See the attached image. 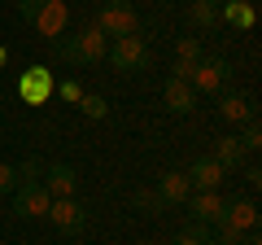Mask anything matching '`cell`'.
Segmentation results:
<instances>
[{
    "label": "cell",
    "mask_w": 262,
    "mask_h": 245,
    "mask_svg": "<svg viewBox=\"0 0 262 245\" xmlns=\"http://www.w3.org/2000/svg\"><path fill=\"white\" fill-rule=\"evenodd\" d=\"M39 5H44V0H18V18H22V22H35Z\"/></svg>",
    "instance_id": "484cf974"
},
{
    "label": "cell",
    "mask_w": 262,
    "mask_h": 245,
    "mask_svg": "<svg viewBox=\"0 0 262 245\" xmlns=\"http://www.w3.org/2000/svg\"><path fill=\"white\" fill-rule=\"evenodd\" d=\"M53 70L48 66H31L27 75H22V84H18V92L27 96V105H44L48 96H53Z\"/></svg>",
    "instance_id": "4fadbf2b"
},
{
    "label": "cell",
    "mask_w": 262,
    "mask_h": 245,
    "mask_svg": "<svg viewBox=\"0 0 262 245\" xmlns=\"http://www.w3.org/2000/svg\"><path fill=\"white\" fill-rule=\"evenodd\" d=\"M79 110H83L88 118H105V114H110V105H105V96H96V92H83V96H79Z\"/></svg>",
    "instance_id": "7402d4cb"
},
{
    "label": "cell",
    "mask_w": 262,
    "mask_h": 245,
    "mask_svg": "<svg viewBox=\"0 0 262 245\" xmlns=\"http://www.w3.org/2000/svg\"><path fill=\"white\" fill-rule=\"evenodd\" d=\"M175 62H184V66H196V62H201V39L184 35V39L175 44Z\"/></svg>",
    "instance_id": "44dd1931"
},
{
    "label": "cell",
    "mask_w": 262,
    "mask_h": 245,
    "mask_svg": "<svg viewBox=\"0 0 262 245\" xmlns=\"http://www.w3.org/2000/svg\"><path fill=\"white\" fill-rule=\"evenodd\" d=\"M196 101H201V96L192 92V84H184V79H166V88H162V105H166L170 114H192Z\"/></svg>",
    "instance_id": "9a60e30c"
},
{
    "label": "cell",
    "mask_w": 262,
    "mask_h": 245,
    "mask_svg": "<svg viewBox=\"0 0 262 245\" xmlns=\"http://www.w3.org/2000/svg\"><path fill=\"white\" fill-rule=\"evenodd\" d=\"M232 75L236 70H232L227 57H201L192 66V79H188V84H192L196 96H219L223 88H232Z\"/></svg>",
    "instance_id": "3957f363"
},
{
    "label": "cell",
    "mask_w": 262,
    "mask_h": 245,
    "mask_svg": "<svg viewBox=\"0 0 262 245\" xmlns=\"http://www.w3.org/2000/svg\"><path fill=\"white\" fill-rule=\"evenodd\" d=\"M44 193L48 197H75V189H79V171L70 167V162H53V167H44Z\"/></svg>",
    "instance_id": "7c38bea8"
},
{
    "label": "cell",
    "mask_w": 262,
    "mask_h": 245,
    "mask_svg": "<svg viewBox=\"0 0 262 245\" xmlns=\"http://www.w3.org/2000/svg\"><path fill=\"white\" fill-rule=\"evenodd\" d=\"M31 27H35L48 44H57V39L66 35V27H70V9H66V0H44Z\"/></svg>",
    "instance_id": "ba28073f"
},
{
    "label": "cell",
    "mask_w": 262,
    "mask_h": 245,
    "mask_svg": "<svg viewBox=\"0 0 262 245\" xmlns=\"http://www.w3.org/2000/svg\"><path fill=\"white\" fill-rule=\"evenodd\" d=\"M44 219H53L57 232L75 236V232H83L88 210H83V201H79V197H53V206H48V215H44Z\"/></svg>",
    "instance_id": "52a82bcc"
},
{
    "label": "cell",
    "mask_w": 262,
    "mask_h": 245,
    "mask_svg": "<svg viewBox=\"0 0 262 245\" xmlns=\"http://www.w3.org/2000/svg\"><path fill=\"white\" fill-rule=\"evenodd\" d=\"M0 145H5V136H0Z\"/></svg>",
    "instance_id": "f546056e"
},
{
    "label": "cell",
    "mask_w": 262,
    "mask_h": 245,
    "mask_svg": "<svg viewBox=\"0 0 262 245\" xmlns=\"http://www.w3.org/2000/svg\"><path fill=\"white\" fill-rule=\"evenodd\" d=\"M131 210H140V215H162L166 206H162V197L153 189H136L131 193Z\"/></svg>",
    "instance_id": "ac0fdd59"
},
{
    "label": "cell",
    "mask_w": 262,
    "mask_h": 245,
    "mask_svg": "<svg viewBox=\"0 0 262 245\" xmlns=\"http://www.w3.org/2000/svg\"><path fill=\"white\" fill-rule=\"evenodd\" d=\"M214 228H219V245H236L245 232L258 228V201L253 197H227Z\"/></svg>",
    "instance_id": "7a4b0ae2"
},
{
    "label": "cell",
    "mask_w": 262,
    "mask_h": 245,
    "mask_svg": "<svg viewBox=\"0 0 262 245\" xmlns=\"http://www.w3.org/2000/svg\"><path fill=\"white\" fill-rule=\"evenodd\" d=\"M236 140L245 145V153H258V149H262V127H258V118H253V122H245V132L236 136Z\"/></svg>",
    "instance_id": "603a6c76"
},
{
    "label": "cell",
    "mask_w": 262,
    "mask_h": 245,
    "mask_svg": "<svg viewBox=\"0 0 262 245\" xmlns=\"http://www.w3.org/2000/svg\"><path fill=\"white\" fill-rule=\"evenodd\" d=\"M245 179H249V184H262V167L258 162H245Z\"/></svg>",
    "instance_id": "4316f807"
},
{
    "label": "cell",
    "mask_w": 262,
    "mask_h": 245,
    "mask_svg": "<svg viewBox=\"0 0 262 245\" xmlns=\"http://www.w3.org/2000/svg\"><path fill=\"white\" fill-rule=\"evenodd\" d=\"M53 197L44 193L39 179H18V189H13V215L18 219H44Z\"/></svg>",
    "instance_id": "8992f818"
},
{
    "label": "cell",
    "mask_w": 262,
    "mask_h": 245,
    "mask_svg": "<svg viewBox=\"0 0 262 245\" xmlns=\"http://www.w3.org/2000/svg\"><path fill=\"white\" fill-rule=\"evenodd\" d=\"M92 27L101 31L105 39H122V35H136L140 18H136V9H131V0H105Z\"/></svg>",
    "instance_id": "5b68a950"
},
{
    "label": "cell",
    "mask_w": 262,
    "mask_h": 245,
    "mask_svg": "<svg viewBox=\"0 0 262 245\" xmlns=\"http://www.w3.org/2000/svg\"><path fill=\"white\" fill-rule=\"evenodd\" d=\"M170 245H214V241H210V228L188 223L184 232H175V241H170Z\"/></svg>",
    "instance_id": "ffe728a7"
},
{
    "label": "cell",
    "mask_w": 262,
    "mask_h": 245,
    "mask_svg": "<svg viewBox=\"0 0 262 245\" xmlns=\"http://www.w3.org/2000/svg\"><path fill=\"white\" fill-rule=\"evenodd\" d=\"M184 175H188V184H192V193H206V189H219V184H223L227 171L219 167L210 153H201V158H192V162L184 167Z\"/></svg>",
    "instance_id": "30bf717a"
},
{
    "label": "cell",
    "mask_w": 262,
    "mask_h": 245,
    "mask_svg": "<svg viewBox=\"0 0 262 245\" xmlns=\"http://www.w3.org/2000/svg\"><path fill=\"white\" fill-rule=\"evenodd\" d=\"M105 62H110L114 70H122V75H140V70H149V44H144V35L110 39V53H105Z\"/></svg>",
    "instance_id": "277c9868"
},
{
    "label": "cell",
    "mask_w": 262,
    "mask_h": 245,
    "mask_svg": "<svg viewBox=\"0 0 262 245\" xmlns=\"http://www.w3.org/2000/svg\"><path fill=\"white\" fill-rule=\"evenodd\" d=\"M210 158H214L219 167H223L227 175H232L236 167H245V162H249V153H245V145L236 140V136H223V140L214 145V153H210Z\"/></svg>",
    "instance_id": "2e32d148"
},
{
    "label": "cell",
    "mask_w": 262,
    "mask_h": 245,
    "mask_svg": "<svg viewBox=\"0 0 262 245\" xmlns=\"http://www.w3.org/2000/svg\"><path fill=\"white\" fill-rule=\"evenodd\" d=\"M188 18H192L196 27H219V9L206 5V0H192V5H188Z\"/></svg>",
    "instance_id": "d6986e66"
},
{
    "label": "cell",
    "mask_w": 262,
    "mask_h": 245,
    "mask_svg": "<svg viewBox=\"0 0 262 245\" xmlns=\"http://www.w3.org/2000/svg\"><path fill=\"white\" fill-rule=\"evenodd\" d=\"M206 5H214V9H223V5H227V0H206Z\"/></svg>",
    "instance_id": "f1b7e54d"
},
{
    "label": "cell",
    "mask_w": 262,
    "mask_h": 245,
    "mask_svg": "<svg viewBox=\"0 0 262 245\" xmlns=\"http://www.w3.org/2000/svg\"><path fill=\"white\" fill-rule=\"evenodd\" d=\"M236 245H262V241H258V232H245V236H241Z\"/></svg>",
    "instance_id": "83f0119b"
},
{
    "label": "cell",
    "mask_w": 262,
    "mask_h": 245,
    "mask_svg": "<svg viewBox=\"0 0 262 245\" xmlns=\"http://www.w3.org/2000/svg\"><path fill=\"white\" fill-rule=\"evenodd\" d=\"M53 92H57V96H61V101H70V105H79V96H83V88H79V84H75V79H66V84H57V88H53Z\"/></svg>",
    "instance_id": "d4e9b609"
},
{
    "label": "cell",
    "mask_w": 262,
    "mask_h": 245,
    "mask_svg": "<svg viewBox=\"0 0 262 245\" xmlns=\"http://www.w3.org/2000/svg\"><path fill=\"white\" fill-rule=\"evenodd\" d=\"M219 18H227V22H232V27L249 31V27H253V18H258V13H253V5H249V0H227L223 9H219Z\"/></svg>",
    "instance_id": "e0dca14e"
},
{
    "label": "cell",
    "mask_w": 262,
    "mask_h": 245,
    "mask_svg": "<svg viewBox=\"0 0 262 245\" xmlns=\"http://www.w3.org/2000/svg\"><path fill=\"white\" fill-rule=\"evenodd\" d=\"M153 193L162 197V206H184V201L192 197V184H188L184 171H162V179H158Z\"/></svg>",
    "instance_id": "5bb4252c"
},
{
    "label": "cell",
    "mask_w": 262,
    "mask_h": 245,
    "mask_svg": "<svg viewBox=\"0 0 262 245\" xmlns=\"http://www.w3.org/2000/svg\"><path fill=\"white\" fill-rule=\"evenodd\" d=\"M219 118H227V122H253L258 118V105H253V96L249 92H232V88H223L219 92Z\"/></svg>",
    "instance_id": "8fae6325"
},
{
    "label": "cell",
    "mask_w": 262,
    "mask_h": 245,
    "mask_svg": "<svg viewBox=\"0 0 262 245\" xmlns=\"http://www.w3.org/2000/svg\"><path fill=\"white\" fill-rule=\"evenodd\" d=\"M223 201H227V197H223L219 189H206V193H192L184 206H188V219H192V223L214 228V223H219V215H223Z\"/></svg>",
    "instance_id": "9c48e42d"
},
{
    "label": "cell",
    "mask_w": 262,
    "mask_h": 245,
    "mask_svg": "<svg viewBox=\"0 0 262 245\" xmlns=\"http://www.w3.org/2000/svg\"><path fill=\"white\" fill-rule=\"evenodd\" d=\"M13 189H18V167L0 162V193H13Z\"/></svg>",
    "instance_id": "cb8c5ba5"
},
{
    "label": "cell",
    "mask_w": 262,
    "mask_h": 245,
    "mask_svg": "<svg viewBox=\"0 0 262 245\" xmlns=\"http://www.w3.org/2000/svg\"><path fill=\"white\" fill-rule=\"evenodd\" d=\"M53 48L61 53V62H70V66H96V62H105V53H110V39L96 27H83V31H75V35H61Z\"/></svg>",
    "instance_id": "6da1fadb"
},
{
    "label": "cell",
    "mask_w": 262,
    "mask_h": 245,
    "mask_svg": "<svg viewBox=\"0 0 262 245\" xmlns=\"http://www.w3.org/2000/svg\"><path fill=\"white\" fill-rule=\"evenodd\" d=\"M0 245H5V241H0Z\"/></svg>",
    "instance_id": "4dcf8cb0"
}]
</instances>
